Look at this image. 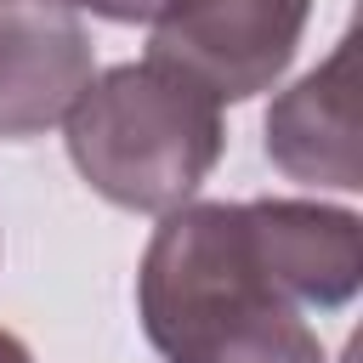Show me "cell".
Listing matches in <instances>:
<instances>
[{
    "mask_svg": "<svg viewBox=\"0 0 363 363\" xmlns=\"http://www.w3.org/2000/svg\"><path fill=\"white\" fill-rule=\"evenodd\" d=\"M363 289V216L323 199H193L159 216L136 318L164 363H329L318 312Z\"/></svg>",
    "mask_w": 363,
    "mask_h": 363,
    "instance_id": "6da1fadb",
    "label": "cell"
},
{
    "mask_svg": "<svg viewBox=\"0 0 363 363\" xmlns=\"http://www.w3.org/2000/svg\"><path fill=\"white\" fill-rule=\"evenodd\" d=\"M79 182L136 216L193 204L227 153L221 108L164 62H119L96 74L62 119Z\"/></svg>",
    "mask_w": 363,
    "mask_h": 363,
    "instance_id": "7a4b0ae2",
    "label": "cell"
},
{
    "mask_svg": "<svg viewBox=\"0 0 363 363\" xmlns=\"http://www.w3.org/2000/svg\"><path fill=\"white\" fill-rule=\"evenodd\" d=\"M312 0H176L147 40V62L193 79L216 108L250 102L284 79Z\"/></svg>",
    "mask_w": 363,
    "mask_h": 363,
    "instance_id": "3957f363",
    "label": "cell"
},
{
    "mask_svg": "<svg viewBox=\"0 0 363 363\" xmlns=\"http://www.w3.org/2000/svg\"><path fill=\"white\" fill-rule=\"evenodd\" d=\"M96 79V51L62 0H0V142L45 136Z\"/></svg>",
    "mask_w": 363,
    "mask_h": 363,
    "instance_id": "277c9868",
    "label": "cell"
},
{
    "mask_svg": "<svg viewBox=\"0 0 363 363\" xmlns=\"http://www.w3.org/2000/svg\"><path fill=\"white\" fill-rule=\"evenodd\" d=\"M267 159L306 187L357 193V40L346 34L312 74H301L289 91L267 108Z\"/></svg>",
    "mask_w": 363,
    "mask_h": 363,
    "instance_id": "5b68a950",
    "label": "cell"
},
{
    "mask_svg": "<svg viewBox=\"0 0 363 363\" xmlns=\"http://www.w3.org/2000/svg\"><path fill=\"white\" fill-rule=\"evenodd\" d=\"M68 11H91V17H102V23H159L176 0H62Z\"/></svg>",
    "mask_w": 363,
    "mask_h": 363,
    "instance_id": "8992f818",
    "label": "cell"
},
{
    "mask_svg": "<svg viewBox=\"0 0 363 363\" xmlns=\"http://www.w3.org/2000/svg\"><path fill=\"white\" fill-rule=\"evenodd\" d=\"M0 363H34V352H28L11 329H0Z\"/></svg>",
    "mask_w": 363,
    "mask_h": 363,
    "instance_id": "52a82bcc",
    "label": "cell"
}]
</instances>
